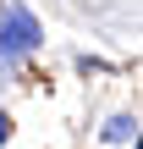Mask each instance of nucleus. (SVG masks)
<instances>
[{
	"mask_svg": "<svg viewBox=\"0 0 143 149\" xmlns=\"http://www.w3.org/2000/svg\"><path fill=\"white\" fill-rule=\"evenodd\" d=\"M39 22H33V11L28 6H6L0 11V61L11 66V61H22V55H33L39 50Z\"/></svg>",
	"mask_w": 143,
	"mask_h": 149,
	"instance_id": "obj_1",
	"label": "nucleus"
},
{
	"mask_svg": "<svg viewBox=\"0 0 143 149\" xmlns=\"http://www.w3.org/2000/svg\"><path fill=\"white\" fill-rule=\"evenodd\" d=\"M6 138H11V116L0 111V144H6Z\"/></svg>",
	"mask_w": 143,
	"mask_h": 149,
	"instance_id": "obj_3",
	"label": "nucleus"
},
{
	"mask_svg": "<svg viewBox=\"0 0 143 149\" xmlns=\"http://www.w3.org/2000/svg\"><path fill=\"white\" fill-rule=\"evenodd\" d=\"M132 149H138V144H132Z\"/></svg>",
	"mask_w": 143,
	"mask_h": 149,
	"instance_id": "obj_4",
	"label": "nucleus"
},
{
	"mask_svg": "<svg viewBox=\"0 0 143 149\" xmlns=\"http://www.w3.org/2000/svg\"><path fill=\"white\" fill-rule=\"evenodd\" d=\"M105 138L110 144H138V116H110L105 122Z\"/></svg>",
	"mask_w": 143,
	"mask_h": 149,
	"instance_id": "obj_2",
	"label": "nucleus"
}]
</instances>
